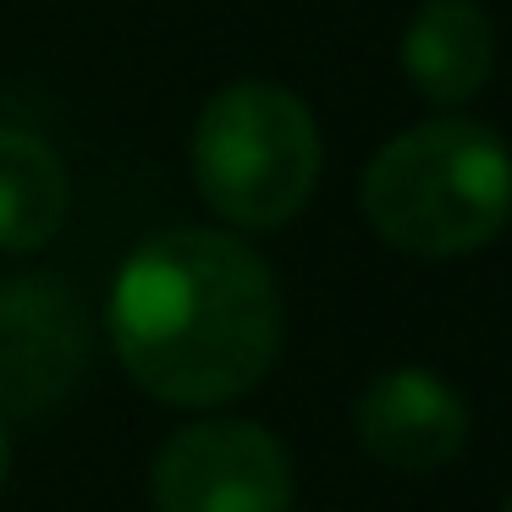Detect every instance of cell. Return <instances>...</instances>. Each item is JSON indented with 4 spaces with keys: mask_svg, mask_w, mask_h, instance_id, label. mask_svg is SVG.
Wrapping results in <instances>:
<instances>
[{
    "mask_svg": "<svg viewBox=\"0 0 512 512\" xmlns=\"http://www.w3.org/2000/svg\"><path fill=\"white\" fill-rule=\"evenodd\" d=\"M111 347L171 408H221L254 391L281 353V292L232 232L177 226L127 254L111 287Z\"/></svg>",
    "mask_w": 512,
    "mask_h": 512,
    "instance_id": "1",
    "label": "cell"
},
{
    "mask_svg": "<svg viewBox=\"0 0 512 512\" xmlns=\"http://www.w3.org/2000/svg\"><path fill=\"white\" fill-rule=\"evenodd\" d=\"M89 314L56 276L0 287V419H45L89 369Z\"/></svg>",
    "mask_w": 512,
    "mask_h": 512,
    "instance_id": "5",
    "label": "cell"
},
{
    "mask_svg": "<svg viewBox=\"0 0 512 512\" xmlns=\"http://www.w3.org/2000/svg\"><path fill=\"white\" fill-rule=\"evenodd\" d=\"M155 512H287L292 457L254 419H199L149 468Z\"/></svg>",
    "mask_w": 512,
    "mask_h": 512,
    "instance_id": "4",
    "label": "cell"
},
{
    "mask_svg": "<svg viewBox=\"0 0 512 512\" xmlns=\"http://www.w3.org/2000/svg\"><path fill=\"white\" fill-rule=\"evenodd\" d=\"M402 72L430 105H463L496 72V23L474 0H424L402 28Z\"/></svg>",
    "mask_w": 512,
    "mask_h": 512,
    "instance_id": "7",
    "label": "cell"
},
{
    "mask_svg": "<svg viewBox=\"0 0 512 512\" xmlns=\"http://www.w3.org/2000/svg\"><path fill=\"white\" fill-rule=\"evenodd\" d=\"M358 204L364 221L402 254H479L512 221V149L485 122L435 116L375 149Z\"/></svg>",
    "mask_w": 512,
    "mask_h": 512,
    "instance_id": "2",
    "label": "cell"
},
{
    "mask_svg": "<svg viewBox=\"0 0 512 512\" xmlns=\"http://www.w3.org/2000/svg\"><path fill=\"white\" fill-rule=\"evenodd\" d=\"M193 182L221 221L276 232L320 182V127L309 105L270 78H243L210 94L193 122Z\"/></svg>",
    "mask_w": 512,
    "mask_h": 512,
    "instance_id": "3",
    "label": "cell"
},
{
    "mask_svg": "<svg viewBox=\"0 0 512 512\" xmlns=\"http://www.w3.org/2000/svg\"><path fill=\"white\" fill-rule=\"evenodd\" d=\"M6 474H12V430L0 419V485H6Z\"/></svg>",
    "mask_w": 512,
    "mask_h": 512,
    "instance_id": "9",
    "label": "cell"
},
{
    "mask_svg": "<svg viewBox=\"0 0 512 512\" xmlns=\"http://www.w3.org/2000/svg\"><path fill=\"white\" fill-rule=\"evenodd\" d=\"M67 221V166L28 127H0V248L34 254Z\"/></svg>",
    "mask_w": 512,
    "mask_h": 512,
    "instance_id": "8",
    "label": "cell"
},
{
    "mask_svg": "<svg viewBox=\"0 0 512 512\" xmlns=\"http://www.w3.org/2000/svg\"><path fill=\"white\" fill-rule=\"evenodd\" d=\"M353 430L380 468L430 474L468 446V402L424 364L380 369L353 402Z\"/></svg>",
    "mask_w": 512,
    "mask_h": 512,
    "instance_id": "6",
    "label": "cell"
},
{
    "mask_svg": "<svg viewBox=\"0 0 512 512\" xmlns=\"http://www.w3.org/2000/svg\"><path fill=\"white\" fill-rule=\"evenodd\" d=\"M507 512H512V501H507Z\"/></svg>",
    "mask_w": 512,
    "mask_h": 512,
    "instance_id": "10",
    "label": "cell"
}]
</instances>
